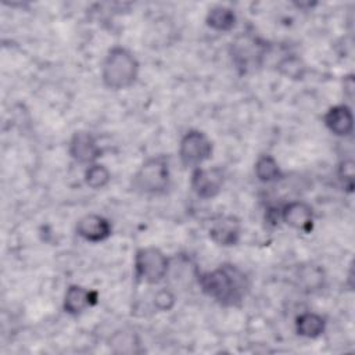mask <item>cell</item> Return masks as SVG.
Listing matches in <instances>:
<instances>
[{
	"label": "cell",
	"instance_id": "5b68a950",
	"mask_svg": "<svg viewBox=\"0 0 355 355\" xmlns=\"http://www.w3.org/2000/svg\"><path fill=\"white\" fill-rule=\"evenodd\" d=\"M171 269V258L158 247H140L133 258V276L136 282L157 286L166 280Z\"/></svg>",
	"mask_w": 355,
	"mask_h": 355
},
{
	"label": "cell",
	"instance_id": "5bb4252c",
	"mask_svg": "<svg viewBox=\"0 0 355 355\" xmlns=\"http://www.w3.org/2000/svg\"><path fill=\"white\" fill-rule=\"evenodd\" d=\"M295 282L298 287L311 294L320 291L326 283V273L320 265L316 263H302L295 270Z\"/></svg>",
	"mask_w": 355,
	"mask_h": 355
},
{
	"label": "cell",
	"instance_id": "7c38bea8",
	"mask_svg": "<svg viewBox=\"0 0 355 355\" xmlns=\"http://www.w3.org/2000/svg\"><path fill=\"white\" fill-rule=\"evenodd\" d=\"M98 302V293L96 290L83 287L80 284H69L62 300V311L69 316H79Z\"/></svg>",
	"mask_w": 355,
	"mask_h": 355
},
{
	"label": "cell",
	"instance_id": "4fadbf2b",
	"mask_svg": "<svg viewBox=\"0 0 355 355\" xmlns=\"http://www.w3.org/2000/svg\"><path fill=\"white\" fill-rule=\"evenodd\" d=\"M323 125L336 137H351L354 133L352 108L345 103L331 105L323 115Z\"/></svg>",
	"mask_w": 355,
	"mask_h": 355
},
{
	"label": "cell",
	"instance_id": "603a6c76",
	"mask_svg": "<svg viewBox=\"0 0 355 355\" xmlns=\"http://www.w3.org/2000/svg\"><path fill=\"white\" fill-rule=\"evenodd\" d=\"M343 83H344V96H345V97H348V100H351V98H352V96H354V87H355V83H354V75H352V73H349V75L344 76Z\"/></svg>",
	"mask_w": 355,
	"mask_h": 355
},
{
	"label": "cell",
	"instance_id": "8992f818",
	"mask_svg": "<svg viewBox=\"0 0 355 355\" xmlns=\"http://www.w3.org/2000/svg\"><path fill=\"white\" fill-rule=\"evenodd\" d=\"M214 154V143L200 129H189L179 140L178 157L183 168L196 169L202 166Z\"/></svg>",
	"mask_w": 355,
	"mask_h": 355
},
{
	"label": "cell",
	"instance_id": "8fae6325",
	"mask_svg": "<svg viewBox=\"0 0 355 355\" xmlns=\"http://www.w3.org/2000/svg\"><path fill=\"white\" fill-rule=\"evenodd\" d=\"M75 233L85 241L101 243L111 237L112 225L110 219L100 214H86L76 220Z\"/></svg>",
	"mask_w": 355,
	"mask_h": 355
},
{
	"label": "cell",
	"instance_id": "7402d4cb",
	"mask_svg": "<svg viewBox=\"0 0 355 355\" xmlns=\"http://www.w3.org/2000/svg\"><path fill=\"white\" fill-rule=\"evenodd\" d=\"M176 304V295L169 287H161L154 293L153 305L161 312H169Z\"/></svg>",
	"mask_w": 355,
	"mask_h": 355
},
{
	"label": "cell",
	"instance_id": "277c9868",
	"mask_svg": "<svg viewBox=\"0 0 355 355\" xmlns=\"http://www.w3.org/2000/svg\"><path fill=\"white\" fill-rule=\"evenodd\" d=\"M270 50V44L261 36L250 32L240 33L229 46V55L232 64L240 75H247L262 67L266 54Z\"/></svg>",
	"mask_w": 355,
	"mask_h": 355
},
{
	"label": "cell",
	"instance_id": "9a60e30c",
	"mask_svg": "<svg viewBox=\"0 0 355 355\" xmlns=\"http://www.w3.org/2000/svg\"><path fill=\"white\" fill-rule=\"evenodd\" d=\"M326 326H327L326 318L312 311L300 313L294 320L295 333L300 337H304L308 340H315L322 337L326 331Z\"/></svg>",
	"mask_w": 355,
	"mask_h": 355
},
{
	"label": "cell",
	"instance_id": "3957f363",
	"mask_svg": "<svg viewBox=\"0 0 355 355\" xmlns=\"http://www.w3.org/2000/svg\"><path fill=\"white\" fill-rule=\"evenodd\" d=\"M171 157L157 154L146 158L130 178V189L140 196H164L171 189Z\"/></svg>",
	"mask_w": 355,
	"mask_h": 355
},
{
	"label": "cell",
	"instance_id": "9c48e42d",
	"mask_svg": "<svg viewBox=\"0 0 355 355\" xmlns=\"http://www.w3.org/2000/svg\"><path fill=\"white\" fill-rule=\"evenodd\" d=\"M280 222L297 232L309 233L315 223V209L304 200L288 201L280 207Z\"/></svg>",
	"mask_w": 355,
	"mask_h": 355
},
{
	"label": "cell",
	"instance_id": "7a4b0ae2",
	"mask_svg": "<svg viewBox=\"0 0 355 355\" xmlns=\"http://www.w3.org/2000/svg\"><path fill=\"white\" fill-rule=\"evenodd\" d=\"M140 73V62L135 53L123 46H112L104 55L100 67L103 86L112 92L132 87Z\"/></svg>",
	"mask_w": 355,
	"mask_h": 355
},
{
	"label": "cell",
	"instance_id": "6da1fadb",
	"mask_svg": "<svg viewBox=\"0 0 355 355\" xmlns=\"http://www.w3.org/2000/svg\"><path fill=\"white\" fill-rule=\"evenodd\" d=\"M197 283L204 295L225 308L240 306L250 291L248 276L230 262L220 263L207 272H198Z\"/></svg>",
	"mask_w": 355,
	"mask_h": 355
},
{
	"label": "cell",
	"instance_id": "44dd1931",
	"mask_svg": "<svg viewBox=\"0 0 355 355\" xmlns=\"http://www.w3.org/2000/svg\"><path fill=\"white\" fill-rule=\"evenodd\" d=\"M337 178L343 189L348 193L354 190V161L352 158H344L337 165Z\"/></svg>",
	"mask_w": 355,
	"mask_h": 355
},
{
	"label": "cell",
	"instance_id": "30bf717a",
	"mask_svg": "<svg viewBox=\"0 0 355 355\" xmlns=\"http://www.w3.org/2000/svg\"><path fill=\"white\" fill-rule=\"evenodd\" d=\"M208 236L219 247H234L241 237V222L236 215H218L208 227Z\"/></svg>",
	"mask_w": 355,
	"mask_h": 355
},
{
	"label": "cell",
	"instance_id": "2e32d148",
	"mask_svg": "<svg viewBox=\"0 0 355 355\" xmlns=\"http://www.w3.org/2000/svg\"><path fill=\"white\" fill-rule=\"evenodd\" d=\"M236 24H237V14L229 6H223V4L212 6L205 14V25L215 32H222V33L230 32L234 29Z\"/></svg>",
	"mask_w": 355,
	"mask_h": 355
},
{
	"label": "cell",
	"instance_id": "d6986e66",
	"mask_svg": "<svg viewBox=\"0 0 355 355\" xmlns=\"http://www.w3.org/2000/svg\"><path fill=\"white\" fill-rule=\"evenodd\" d=\"M83 182L92 190H103L111 182V172L104 164L94 162L85 168Z\"/></svg>",
	"mask_w": 355,
	"mask_h": 355
},
{
	"label": "cell",
	"instance_id": "ac0fdd59",
	"mask_svg": "<svg viewBox=\"0 0 355 355\" xmlns=\"http://www.w3.org/2000/svg\"><path fill=\"white\" fill-rule=\"evenodd\" d=\"M110 348L115 352V354H126V355H132V354H140L141 348H140V338L137 336V333L132 329L123 327L119 329L116 331H114L108 340Z\"/></svg>",
	"mask_w": 355,
	"mask_h": 355
},
{
	"label": "cell",
	"instance_id": "52a82bcc",
	"mask_svg": "<svg viewBox=\"0 0 355 355\" xmlns=\"http://www.w3.org/2000/svg\"><path fill=\"white\" fill-rule=\"evenodd\" d=\"M226 180V172L222 166H198L191 169L190 189L201 200H212L220 194Z\"/></svg>",
	"mask_w": 355,
	"mask_h": 355
},
{
	"label": "cell",
	"instance_id": "ffe728a7",
	"mask_svg": "<svg viewBox=\"0 0 355 355\" xmlns=\"http://www.w3.org/2000/svg\"><path fill=\"white\" fill-rule=\"evenodd\" d=\"M276 69L280 75L291 80H301L306 73V65L297 54H287L282 57L276 65Z\"/></svg>",
	"mask_w": 355,
	"mask_h": 355
},
{
	"label": "cell",
	"instance_id": "e0dca14e",
	"mask_svg": "<svg viewBox=\"0 0 355 355\" xmlns=\"http://www.w3.org/2000/svg\"><path fill=\"white\" fill-rule=\"evenodd\" d=\"M254 175L257 180L265 184L277 183L284 179V172L272 154H261L254 162Z\"/></svg>",
	"mask_w": 355,
	"mask_h": 355
},
{
	"label": "cell",
	"instance_id": "ba28073f",
	"mask_svg": "<svg viewBox=\"0 0 355 355\" xmlns=\"http://www.w3.org/2000/svg\"><path fill=\"white\" fill-rule=\"evenodd\" d=\"M68 154L76 164L87 166L98 162V158L103 155V148L100 147L94 133L79 129L75 130L69 137Z\"/></svg>",
	"mask_w": 355,
	"mask_h": 355
}]
</instances>
